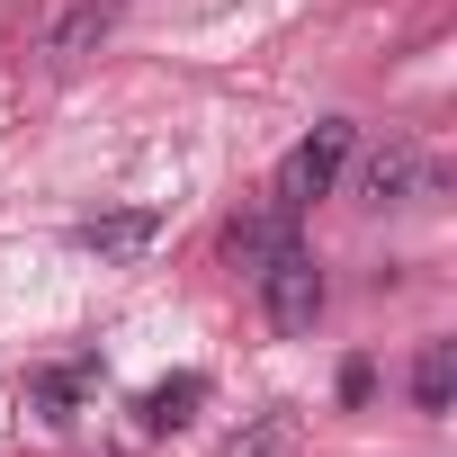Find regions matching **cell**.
Returning a JSON list of instances; mask_svg holds the SVG:
<instances>
[{
    "mask_svg": "<svg viewBox=\"0 0 457 457\" xmlns=\"http://www.w3.org/2000/svg\"><path fill=\"white\" fill-rule=\"evenodd\" d=\"M72 243H81L90 261H108V270H117V261H144V252L162 243V215H153V206H108V215H90V224H81Z\"/></svg>",
    "mask_w": 457,
    "mask_h": 457,
    "instance_id": "obj_4",
    "label": "cell"
},
{
    "mask_svg": "<svg viewBox=\"0 0 457 457\" xmlns=\"http://www.w3.org/2000/svg\"><path fill=\"white\" fill-rule=\"evenodd\" d=\"M117 19H126V0H63V10L37 28V63H81V54H99L108 37H117Z\"/></svg>",
    "mask_w": 457,
    "mask_h": 457,
    "instance_id": "obj_3",
    "label": "cell"
},
{
    "mask_svg": "<svg viewBox=\"0 0 457 457\" xmlns=\"http://www.w3.org/2000/svg\"><path fill=\"white\" fill-rule=\"evenodd\" d=\"M448 403H457V341H421L412 350V412L448 421Z\"/></svg>",
    "mask_w": 457,
    "mask_h": 457,
    "instance_id": "obj_6",
    "label": "cell"
},
{
    "mask_svg": "<svg viewBox=\"0 0 457 457\" xmlns=\"http://www.w3.org/2000/svg\"><path fill=\"white\" fill-rule=\"evenodd\" d=\"M296 243V215L287 206H270V215H234L224 224V261H243V270H261L270 252H287Z\"/></svg>",
    "mask_w": 457,
    "mask_h": 457,
    "instance_id": "obj_7",
    "label": "cell"
},
{
    "mask_svg": "<svg viewBox=\"0 0 457 457\" xmlns=\"http://www.w3.org/2000/svg\"><path fill=\"white\" fill-rule=\"evenodd\" d=\"M350 162H359V126H350V117H323V126L278 162V206H287V215H305L314 197H332V188H341V170H350Z\"/></svg>",
    "mask_w": 457,
    "mask_h": 457,
    "instance_id": "obj_2",
    "label": "cell"
},
{
    "mask_svg": "<svg viewBox=\"0 0 457 457\" xmlns=\"http://www.w3.org/2000/svg\"><path fill=\"white\" fill-rule=\"evenodd\" d=\"M421 188H430L421 144H377V153L359 162V206H412Z\"/></svg>",
    "mask_w": 457,
    "mask_h": 457,
    "instance_id": "obj_5",
    "label": "cell"
},
{
    "mask_svg": "<svg viewBox=\"0 0 457 457\" xmlns=\"http://www.w3.org/2000/svg\"><path fill=\"white\" fill-rule=\"evenodd\" d=\"M252 287H261V314H270V332H314V323H323V296H332V278H323V261H314L305 243L270 252V261L252 270Z\"/></svg>",
    "mask_w": 457,
    "mask_h": 457,
    "instance_id": "obj_1",
    "label": "cell"
},
{
    "mask_svg": "<svg viewBox=\"0 0 457 457\" xmlns=\"http://www.w3.org/2000/svg\"><path fill=\"white\" fill-rule=\"evenodd\" d=\"M81 377H90V359H72V368L37 377V403H46V421H72V395H81Z\"/></svg>",
    "mask_w": 457,
    "mask_h": 457,
    "instance_id": "obj_10",
    "label": "cell"
},
{
    "mask_svg": "<svg viewBox=\"0 0 457 457\" xmlns=\"http://www.w3.org/2000/svg\"><path fill=\"white\" fill-rule=\"evenodd\" d=\"M287 448H296V412H261L234 448H224V457H287Z\"/></svg>",
    "mask_w": 457,
    "mask_h": 457,
    "instance_id": "obj_9",
    "label": "cell"
},
{
    "mask_svg": "<svg viewBox=\"0 0 457 457\" xmlns=\"http://www.w3.org/2000/svg\"><path fill=\"white\" fill-rule=\"evenodd\" d=\"M368 395H377V368L350 359V368H341V403H368Z\"/></svg>",
    "mask_w": 457,
    "mask_h": 457,
    "instance_id": "obj_11",
    "label": "cell"
},
{
    "mask_svg": "<svg viewBox=\"0 0 457 457\" xmlns=\"http://www.w3.org/2000/svg\"><path fill=\"white\" fill-rule=\"evenodd\" d=\"M197 403H206V377L188 368V377H162V386L135 403V421H144V430H188V421H197Z\"/></svg>",
    "mask_w": 457,
    "mask_h": 457,
    "instance_id": "obj_8",
    "label": "cell"
}]
</instances>
